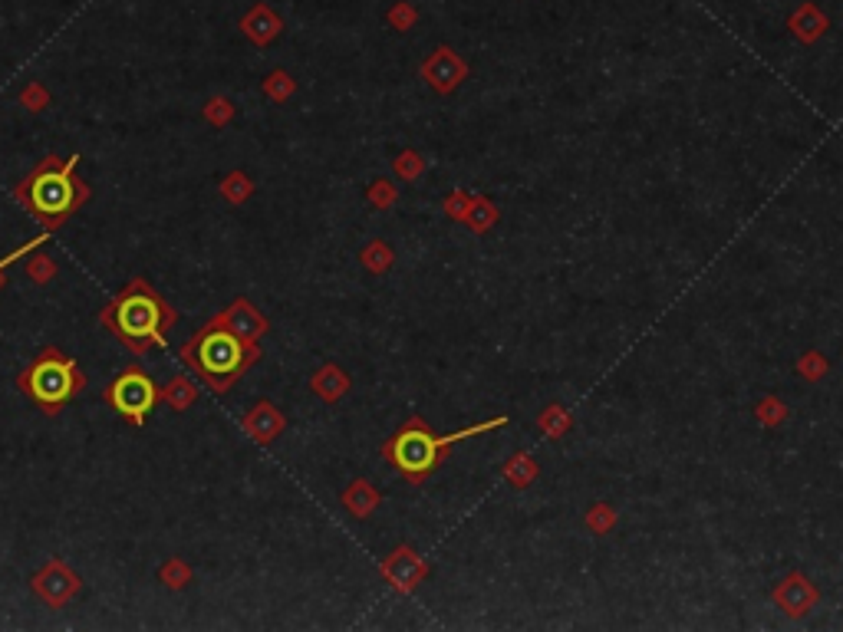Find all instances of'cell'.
Listing matches in <instances>:
<instances>
[{"mask_svg": "<svg viewBox=\"0 0 843 632\" xmlns=\"http://www.w3.org/2000/svg\"><path fill=\"white\" fill-rule=\"evenodd\" d=\"M264 93L277 99V103H284V99H290V93H294V79H290L284 70H274L264 79Z\"/></svg>", "mask_w": 843, "mask_h": 632, "instance_id": "obj_17", "label": "cell"}, {"mask_svg": "<svg viewBox=\"0 0 843 632\" xmlns=\"http://www.w3.org/2000/svg\"><path fill=\"white\" fill-rule=\"evenodd\" d=\"M241 30H244V37L254 43V47H267V43H274L280 37L284 24H280V17L267 4H254L241 17Z\"/></svg>", "mask_w": 843, "mask_h": 632, "instance_id": "obj_9", "label": "cell"}, {"mask_svg": "<svg viewBox=\"0 0 843 632\" xmlns=\"http://www.w3.org/2000/svg\"><path fill=\"white\" fill-rule=\"evenodd\" d=\"M17 386L37 409H43L47 415H56L86 386V376L76 359L63 356L56 346H47L24 372H20Z\"/></svg>", "mask_w": 843, "mask_h": 632, "instance_id": "obj_4", "label": "cell"}, {"mask_svg": "<svg viewBox=\"0 0 843 632\" xmlns=\"http://www.w3.org/2000/svg\"><path fill=\"white\" fill-rule=\"evenodd\" d=\"M159 399L172 405L175 412H185L198 402V386L185 376V372H178V376L168 379V386L159 392Z\"/></svg>", "mask_w": 843, "mask_h": 632, "instance_id": "obj_11", "label": "cell"}, {"mask_svg": "<svg viewBox=\"0 0 843 632\" xmlns=\"http://www.w3.org/2000/svg\"><path fill=\"white\" fill-rule=\"evenodd\" d=\"M218 320L228 326V330L238 336V340H244L247 346H257V343H261V336L267 333V316L257 310L251 300H244V297L231 300L228 307L218 313Z\"/></svg>", "mask_w": 843, "mask_h": 632, "instance_id": "obj_8", "label": "cell"}, {"mask_svg": "<svg viewBox=\"0 0 843 632\" xmlns=\"http://www.w3.org/2000/svg\"><path fill=\"white\" fill-rule=\"evenodd\" d=\"M313 392H320L327 402H336L346 392V376L336 366L320 369L317 376H313Z\"/></svg>", "mask_w": 843, "mask_h": 632, "instance_id": "obj_12", "label": "cell"}, {"mask_svg": "<svg viewBox=\"0 0 843 632\" xmlns=\"http://www.w3.org/2000/svg\"><path fill=\"white\" fill-rule=\"evenodd\" d=\"M20 103H24L30 112H43L50 106V93H47V86L43 83H27V89L20 93Z\"/></svg>", "mask_w": 843, "mask_h": 632, "instance_id": "obj_18", "label": "cell"}, {"mask_svg": "<svg viewBox=\"0 0 843 632\" xmlns=\"http://www.w3.org/2000/svg\"><path fill=\"white\" fill-rule=\"evenodd\" d=\"M99 320L119 336L129 353L142 356V353H149L152 346L168 343V333L175 330L178 313L159 297V290H155L149 280L136 277L132 284H126L116 293V300L106 303Z\"/></svg>", "mask_w": 843, "mask_h": 632, "instance_id": "obj_1", "label": "cell"}, {"mask_svg": "<svg viewBox=\"0 0 843 632\" xmlns=\"http://www.w3.org/2000/svg\"><path fill=\"white\" fill-rule=\"evenodd\" d=\"M159 583H165L168 590H182L191 583V567L182 557H168L159 567Z\"/></svg>", "mask_w": 843, "mask_h": 632, "instance_id": "obj_15", "label": "cell"}, {"mask_svg": "<svg viewBox=\"0 0 843 632\" xmlns=\"http://www.w3.org/2000/svg\"><path fill=\"white\" fill-rule=\"evenodd\" d=\"M218 188H221V195L231 201V205H244V201L254 195V182H251V178H247L244 172L224 175Z\"/></svg>", "mask_w": 843, "mask_h": 632, "instance_id": "obj_13", "label": "cell"}, {"mask_svg": "<svg viewBox=\"0 0 843 632\" xmlns=\"http://www.w3.org/2000/svg\"><path fill=\"white\" fill-rule=\"evenodd\" d=\"M346 504H350L353 514H369V507L376 504V494L366 491V484H353V488L346 491Z\"/></svg>", "mask_w": 843, "mask_h": 632, "instance_id": "obj_19", "label": "cell"}, {"mask_svg": "<svg viewBox=\"0 0 843 632\" xmlns=\"http://www.w3.org/2000/svg\"><path fill=\"white\" fill-rule=\"evenodd\" d=\"M106 402L132 425H145V415H149L155 409V402H159V389H155V382L149 379V372L142 366H129L109 382Z\"/></svg>", "mask_w": 843, "mask_h": 632, "instance_id": "obj_6", "label": "cell"}, {"mask_svg": "<svg viewBox=\"0 0 843 632\" xmlns=\"http://www.w3.org/2000/svg\"><path fill=\"white\" fill-rule=\"evenodd\" d=\"M80 162V155L73 158H56L47 155L33 172L20 182L17 201L43 224V231H56L70 221V214L89 201V188L73 178V168Z\"/></svg>", "mask_w": 843, "mask_h": 632, "instance_id": "obj_3", "label": "cell"}, {"mask_svg": "<svg viewBox=\"0 0 843 632\" xmlns=\"http://www.w3.org/2000/svg\"><path fill=\"white\" fill-rule=\"evenodd\" d=\"M24 270H27V277L33 280V284H50V280L56 277V261L50 254H43L40 247L37 251H30L27 254V264H24Z\"/></svg>", "mask_w": 843, "mask_h": 632, "instance_id": "obj_14", "label": "cell"}, {"mask_svg": "<svg viewBox=\"0 0 843 632\" xmlns=\"http://www.w3.org/2000/svg\"><path fill=\"white\" fill-rule=\"evenodd\" d=\"M244 432L254 438L257 445H271L274 438L284 432V415H280L271 402H257L251 412L244 415Z\"/></svg>", "mask_w": 843, "mask_h": 632, "instance_id": "obj_10", "label": "cell"}, {"mask_svg": "<svg viewBox=\"0 0 843 632\" xmlns=\"http://www.w3.org/2000/svg\"><path fill=\"white\" fill-rule=\"evenodd\" d=\"M504 422H508V419H491V422L471 425V428H465V432H455V435H445V438H435L432 432H425V428H419V425H415V428H402V432L386 445V458H389L392 465H396L402 474H412V478L419 481L422 474L429 471L435 461H438V451H442V448L462 442V438L488 432V428H498V425H504Z\"/></svg>", "mask_w": 843, "mask_h": 632, "instance_id": "obj_5", "label": "cell"}, {"mask_svg": "<svg viewBox=\"0 0 843 632\" xmlns=\"http://www.w3.org/2000/svg\"><path fill=\"white\" fill-rule=\"evenodd\" d=\"M257 356H261V346H247L238 340L218 316L182 346V363L218 395L228 392L257 363Z\"/></svg>", "mask_w": 843, "mask_h": 632, "instance_id": "obj_2", "label": "cell"}, {"mask_svg": "<svg viewBox=\"0 0 843 632\" xmlns=\"http://www.w3.org/2000/svg\"><path fill=\"white\" fill-rule=\"evenodd\" d=\"M0 287H4V270H0Z\"/></svg>", "mask_w": 843, "mask_h": 632, "instance_id": "obj_20", "label": "cell"}, {"mask_svg": "<svg viewBox=\"0 0 843 632\" xmlns=\"http://www.w3.org/2000/svg\"><path fill=\"white\" fill-rule=\"evenodd\" d=\"M30 590L37 593L47 606L60 609V606H66L76 593L83 590V580H80V573L70 570V563L60 560V557H53L30 577Z\"/></svg>", "mask_w": 843, "mask_h": 632, "instance_id": "obj_7", "label": "cell"}, {"mask_svg": "<svg viewBox=\"0 0 843 632\" xmlns=\"http://www.w3.org/2000/svg\"><path fill=\"white\" fill-rule=\"evenodd\" d=\"M234 112H238V109H234V103H231L228 96H215V99H208V103H205V119H208L215 129L228 126V122L234 119Z\"/></svg>", "mask_w": 843, "mask_h": 632, "instance_id": "obj_16", "label": "cell"}]
</instances>
